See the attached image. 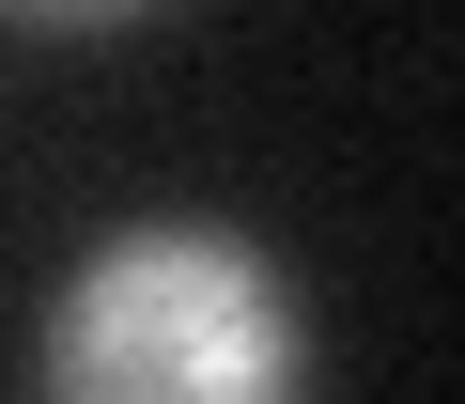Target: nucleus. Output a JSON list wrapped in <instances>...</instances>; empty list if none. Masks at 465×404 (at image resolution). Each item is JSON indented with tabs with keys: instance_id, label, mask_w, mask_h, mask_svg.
I'll list each match as a JSON object with an SVG mask.
<instances>
[{
	"instance_id": "2",
	"label": "nucleus",
	"mask_w": 465,
	"mask_h": 404,
	"mask_svg": "<svg viewBox=\"0 0 465 404\" xmlns=\"http://www.w3.org/2000/svg\"><path fill=\"white\" fill-rule=\"evenodd\" d=\"M0 16H32V32H124V16H155V0H0Z\"/></svg>"
},
{
	"instance_id": "1",
	"label": "nucleus",
	"mask_w": 465,
	"mask_h": 404,
	"mask_svg": "<svg viewBox=\"0 0 465 404\" xmlns=\"http://www.w3.org/2000/svg\"><path fill=\"white\" fill-rule=\"evenodd\" d=\"M32 404H311L295 265L232 218H140L78 249L32 342Z\"/></svg>"
}]
</instances>
